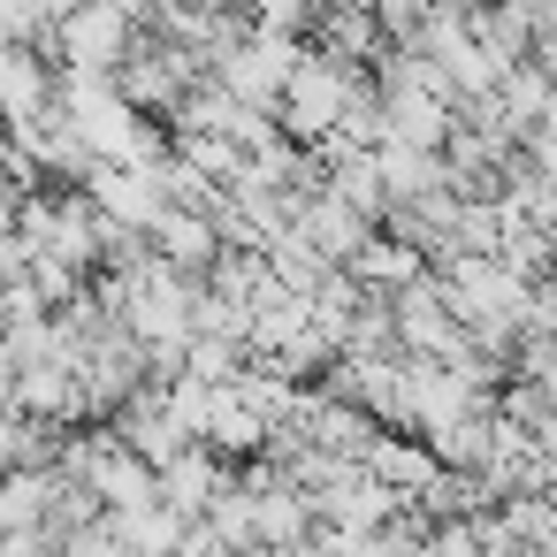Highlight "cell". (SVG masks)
Masks as SVG:
<instances>
[{"mask_svg":"<svg viewBox=\"0 0 557 557\" xmlns=\"http://www.w3.org/2000/svg\"><path fill=\"white\" fill-rule=\"evenodd\" d=\"M534 176L557 191V131H549V138H534Z\"/></svg>","mask_w":557,"mask_h":557,"instance_id":"9c48e42d","label":"cell"},{"mask_svg":"<svg viewBox=\"0 0 557 557\" xmlns=\"http://www.w3.org/2000/svg\"><path fill=\"white\" fill-rule=\"evenodd\" d=\"M351 275L374 283V290H412L420 283V245L412 237H367L351 252Z\"/></svg>","mask_w":557,"mask_h":557,"instance_id":"52a82bcc","label":"cell"},{"mask_svg":"<svg viewBox=\"0 0 557 557\" xmlns=\"http://www.w3.org/2000/svg\"><path fill=\"white\" fill-rule=\"evenodd\" d=\"M428 557H488V542H481L473 519H450L443 534H428Z\"/></svg>","mask_w":557,"mask_h":557,"instance_id":"ba28073f","label":"cell"},{"mask_svg":"<svg viewBox=\"0 0 557 557\" xmlns=\"http://www.w3.org/2000/svg\"><path fill=\"white\" fill-rule=\"evenodd\" d=\"M222 488H230V481H222V450H214V443H184V450L161 466V504H176V511H207Z\"/></svg>","mask_w":557,"mask_h":557,"instance_id":"5b68a950","label":"cell"},{"mask_svg":"<svg viewBox=\"0 0 557 557\" xmlns=\"http://www.w3.org/2000/svg\"><path fill=\"white\" fill-rule=\"evenodd\" d=\"M54 47L70 54V70H115L123 62V16L115 9H70L62 24H54Z\"/></svg>","mask_w":557,"mask_h":557,"instance_id":"3957f363","label":"cell"},{"mask_svg":"<svg viewBox=\"0 0 557 557\" xmlns=\"http://www.w3.org/2000/svg\"><path fill=\"white\" fill-rule=\"evenodd\" d=\"M290 70H298V54H290L275 32H268L260 47H237V54H230V77H222V85H230L245 108H283V85H290Z\"/></svg>","mask_w":557,"mask_h":557,"instance_id":"7a4b0ae2","label":"cell"},{"mask_svg":"<svg viewBox=\"0 0 557 557\" xmlns=\"http://www.w3.org/2000/svg\"><path fill=\"white\" fill-rule=\"evenodd\" d=\"M153 252L161 260H176V268H214L222 260V222H214V207H169L161 222H153Z\"/></svg>","mask_w":557,"mask_h":557,"instance_id":"277c9868","label":"cell"},{"mask_svg":"<svg viewBox=\"0 0 557 557\" xmlns=\"http://www.w3.org/2000/svg\"><path fill=\"white\" fill-rule=\"evenodd\" d=\"M268 9V32H283V24H298V0H260Z\"/></svg>","mask_w":557,"mask_h":557,"instance_id":"30bf717a","label":"cell"},{"mask_svg":"<svg viewBox=\"0 0 557 557\" xmlns=\"http://www.w3.org/2000/svg\"><path fill=\"white\" fill-rule=\"evenodd\" d=\"M351 108H359V92H351V77L336 62H298L290 85H283V123L298 138H336Z\"/></svg>","mask_w":557,"mask_h":557,"instance_id":"6da1fadb","label":"cell"},{"mask_svg":"<svg viewBox=\"0 0 557 557\" xmlns=\"http://www.w3.org/2000/svg\"><path fill=\"white\" fill-rule=\"evenodd\" d=\"M359 466H367V473H374L382 488H397L405 504H412V496H428V488H435V473H443V466H435V458H428L420 443H397V435H374Z\"/></svg>","mask_w":557,"mask_h":557,"instance_id":"8992f818","label":"cell"}]
</instances>
